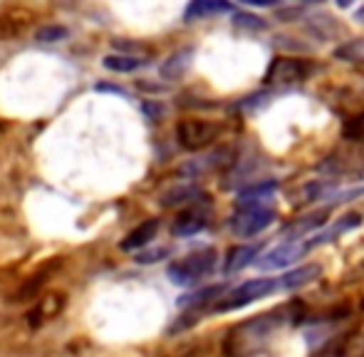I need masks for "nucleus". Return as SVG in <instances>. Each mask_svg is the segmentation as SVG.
Segmentation results:
<instances>
[{
    "instance_id": "1",
    "label": "nucleus",
    "mask_w": 364,
    "mask_h": 357,
    "mask_svg": "<svg viewBox=\"0 0 364 357\" xmlns=\"http://www.w3.org/2000/svg\"><path fill=\"white\" fill-rule=\"evenodd\" d=\"M275 288H280V280H273V278L245 280L243 285L233 288L230 293L220 295V298L216 300V305H213V310H216V313H230V310L245 308V305H250V303H255V300L270 295Z\"/></svg>"
},
{
    "instance_id": "2",
    "label": "nucleus",
    "mask_w": 364,
    "mask_h": 357,
    "mask_svg": "<svg viewBox=\"0 0 364 357\" xmlns=\"http://www.w3.org/2000/svg\"><path fill=\"white\" fill-rule=\"evenodd\" d=\"M216 266V251L213 248H203V251H196L191 256L181 258V261L171 263L168 266V278L176 285H193L201 278H206L208 273Z\"/></svg>"
},
{
    "instance_id": "3",
    "label": "nucleus",
    "mask_w": 364,
    "mask_h": 357,
    "mask_svg": "<svg viewBox=\"0 0 364 357\" xmlns=\"http://www.w3.org/2000/svg\"><path fill=\"white\" fill-rule=\"evenodd\" d=\"M275 221V208L268 203H248V206H238V211L230 216V231L235 236H255L263 228H268Z\"/></svg>"
},
{
    "instance_id": "4",
    "label": "nucleus",
    "mask_w": 364,
    "mask_h": 357,
    "mask_svg": "<svg viewBox=\"0 0 364 357\" xmlns=\"http://www.w3.org/2000/svg\"><path fill=\"white\" fill-rule=\"evenodd\" d=\"M312 248H315V243H312L310 236H297V238H292V241H285V243H280V246L270 248L268 253H263V256L255 261V266L260 270L285 268V266H290V263L300 261Z\"/></svg>"
},
{
    "instance_id": "5",
    "label": "nucleus",
    "mask_w": 364,
    "mask_h": 357,
    "mask_svg": "<svg viewBox=\"0 0 364 357\" xmlns=\"http://www.w3.org/2000/svg\"><path fill=\"white\" fill-rule=\"evenodd\" d=\"M220 134V124L206 119H183L176 124V139L183 149L198 151L203 146L213 144Z\"/></svg>"
},
{
    "instance_id": "6",
    "label": "nucleus",
    "mask_w": 364,
    "mask_h": 357,
    "mask_svg": "<svg viewBox=\"0 0 364 357\" xmlns=\"http://www.w3.org/2000/svg\"><path fill=\"white\" fill-rule=\"evenodd\" d=\"M33 23H35V15L28 8H10L5 13H0V43L20 38Z\"/></svg>"
},
{
    "instance_id": "7",
    "label": "nucleus",
    "mask_w": 364,
    "mask_h": 357,
    "mask_svg": "<svg viewBox=\"0 0 364 357\" xmlns=\"http://www.w3.org/2000/svg\"><path fill=\"white\" fill-rule=\"evenodd\" d=\"M63 310H65V293H48V295H43V298L38 300V305H35V308L28 310L25 320H28L30 328H40L45 320L58 318Z\"/></svg>"
},
{
    "instance_id": "8",
    "label": "nucleus",
    "mask_w": 364,
    "mask_h": 357,
    "mask_svg": "<svg viewBox=\"0 0 364 357\" xmlns=\"http://www.w3.org/2000/svg\"><path fill=\"white\" fill-rule=\"evenodd\" d=\"M230 10H233L230 0H191L186 13H183V18H186L188 23H193V20L213 18V15H225V13H230Z\"/></svg>"
},
{
    "instance_id": "9",
    "label": "nucleus",
    "mask_w": 364,
    "mask_h": 357,
    "mask_svg": "<svg viewBox=\"0 0 364 357\" xmlns=\"http://www.w3.org/2000/svg\"><path fill=\"white\" fill-rule=\"evenodd\" d=\"M53 268H58V261L50 263V266H45L43 270H38V273L30 275V278L25 280V283L20 285L18 290H13V293H10V298H8L10 303H25V300H33L35 295L43 290V285L48 283V275H50V270H53Z\"/></svg>"
},
{
    "instance_id": "10",
    "label": "nucleus",
    "mask_w": 364,
    "mask_h": 357,
    "mask_svg": "<svg viewBox=\"0 0 364 357\" xmlns=\"http://www.w3.org/2000/svg\"><path fill=\"white\" fill-rule=\"evenodd\" d=\"M310 68L300 60H275L273 68L268 73V80H278V82H297V80H305Z\"/></svg>"
},
{
    "instance_id": "11",
    "label": "nucleus",
    "mask_w": 364,
    "mask_h": 357,
    "mask_svg": "<svg viewBox=\"0 0 364 357\" xmlns=\"http://www.w3.org/2000/svg\"><path fill=\"white\" fill-rule=\"evenodd\" d=\"M156 231H159L156 218H146V221H141L134 231L127 233V238L122 241V248H124V251H136V248L146 246V243L156 236Z\"/></svg>"
},
{
    "instance_id": "12",
    "label": "nucleus",
    "mask_w": 364,
    "mask_h": 357,
    "mask_svg": "<svg viewBox=\"0 0 364 357\" xmlns=\"http://www.w3.org/2000/svg\"><path fill=\"white\" fill-rule=\"evenodd\" d=\"M203 226H206V216L191 208V211H183L181 216L176 218V223H173V236H193V233H198Z\"/></svg>"
},
{
    "instance_id": "13",
    "label": "nucleus",
    "mask_w": 364,
    "mask_h": 357,
    "mask_svg": "<svg viewBox=\"0 0 364 357\" xmlns=\"http://www.w3.org/2000/svg\"><path fill=\"white\" fill-rule=\"evenodd\" d=\"M258 256V246H235L225 256V273H235V270L245 268L248 263H253V258Z\"/></svg>"
},
{
    "instance_id": "14",
    "label": "nucleus",
    "mask_w": 364,
    "mask_h": 357,
    "mask_svg": "<svg viewBox=\"0 0 364 357\" xmlns=\"http://www.w3.org/2000/svg\"><path fill=\"white\" fill-rule=\"evenodd\" d=\"M320 273H322L320 266H302V268L292 270V273H288V275H283V278H280V288H285V290L300 288V285L312 283Z\"/></svg>"
},
{
    "instance_id": "15",
    "label": "nucleus",
    "mask_w": 364,
    "mask_h": 357,
    "mask_svg": "<svg viewBox=\"0 0 364 357\" xmlns=\"http://www.w3.org/2000/svg\"><path fill=\"white\" fill-rule=\"evenodd\" d=\"M141 65H144V60L134 58V55H107L105 58V68L112 73H134Z\"/></svg>"
},
{
    "instance_id": "16",
    "label": "nucleus",
    "mask_w": 364,
    "mask_h": 357,
    "mask_svg": "<svg viewBox=\"0 0 364 357\" xmlns=\"http://www.w3.org/2000/svg\"><path fill=\"white\" fill-rule=\"evenodd\" d=\"M203 193L198 191V188H171V191H166L161 196V203L164 206H181V203H191V201H198Z\"/></svg>"
},
{
    "instance_id": "17",
    "label": "nucleus",
    "mask_w": 364,
    "mask_h": 357,
    "mask_svg": "<svg viewBox=\"0 0 364 357\" xmlns=\"http://www.w3.org/2000/svg\"><path fill=\"white\" fill-rule=\"evenodd\" d=\"M70 30L65 28V25H43V28L35 33V40L38 43H63V40H68Z\"/></svg>"
},
{
    "instance_id": "18",
    "label": "nucleus",
    "mask_w": 364,
    "mask_h": 357,
    "mask_svg": "<svg viewBox=\"0 0 364 357\" xmlns=\"http://www.w3.org/2000/svg\"><path fill=\"white\" fill-rule=\"evenodd\" d=\"M337 58L347 60V63H362L364 60V38L362 40H352L345 48L337 50Z\"/></svg>"
},
{
    "instance_id": "19",
    "label": "nucleus",
    "mask_w": 364,
    "mask_h": 357,
    "mask_svg": "<svg viewBox=\"0 0 364 357\" xmlns=\"http://www.w3.org/2000/svg\"><path fill=\"white\" fill-rule=\"evenodd\" d=\"M161 256H166V248H159V251H154V253H141L136 261H139V263H151V261H159Z\"/></svg>"
},
{
    "instance_id": "20",
    "label": "nucleus",
    "mask_w": 364,
    "mask_h": 357,
    "mask_svg": "<svg viewBox=\"0 0 364 357\" xmlns=\"http://www.w3.org/2000/svg\"><path fill=\"white\" fill-rule=\"evenodd\" d=\"M240 3L258 5V8H270V5H275V3H278V0H240Z\"/></svg>"
},
{
    "instance_id": "21",
    "label": "nucleus",
    "mask_w": 364,
    "mask_h": 357,
    "mask_svg": "<svg viewBox=\"0 0 364 357\" xmlns=\"http://www.w3.org/2000/svg\"><path fill=\"white\" fill-rule=\"evenodd\" d=\"M97 90H109V92H117V95H124V90H119V87H109V85H100Z\"/></svg>"
},
{
    "instance_id": "22",
    "label": "nucleus",
    "mask_w": 364,
    "mask_h": 357,
    "mask_svg": "<svg viewBox=\"0 0 364 357\" xmlns=\"http://www.w3.org/2000/svg\"><path fill=\"white\" fill-rule=\"evenodd\" d=\"M355 3V0H337V5H340V8H347V5H352Z\"/></svg>"
}]
</instances>
